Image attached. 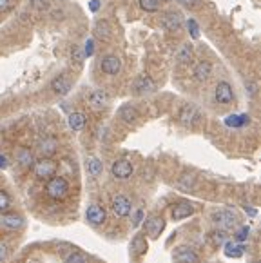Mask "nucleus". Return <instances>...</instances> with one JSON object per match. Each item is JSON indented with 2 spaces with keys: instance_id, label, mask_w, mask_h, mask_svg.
<instances>
[{
  "instance_id": "1",
  "label": "nucleus",
  "mask_w": 261,
  "mask_h": 263,
  "mask_svg": "<svg viewBox=\"0 0 261 263\" xmlns=\"http://www.w3.org/2000/svg\"><path fill=\"white\" fill-rule=\"evenodd\" d=\"M46 193H48V196L53 198V200H64L69 193L67 180L62 178V176H53V178H49L48 183H46Z\"/></svg>"
},
{
  "instance_id": "2",
  "label": "nucleus",
  "mask_w": 261,
  "mask_h": 263,
  "mask_svg": "<svg viewBox=\"0 0 261 263\" xmlns=\"http://www.w3.org/2000/svg\"><path fill=\"white\" fill-rule=\"evenodd\" d=\"M212 222L220 227V230H230V229L236 227L238 216L228 209H221V211H216L212 214Z\"/></svg>"
},
{
  "instance_id": "3",
  "label": "nucleus",
  "mask_w": 261,
  "mask_h": 263,
  "mask_svg": "<svg viewBox=\"0 0 261 263\" xmlns=\"http://www.w3.org/2000/svg\"><path fill=\"white\" fill-rule=\"evenodd\" d=\"M33 169H34L36 178H40V180H49V178H53V176H55L56 164L51 158H42L34 164Z\"/></svg>"
},
{
  "instance_id": "4",
  "label": "nucleus",
  "mask_w": 261,
  "mask_h": 263,
  "mask_svg": "<svg viewBox=\"0 0 261 263\" xmlns=\"http://www.w3.org/2000/svg\"><path fill=\"white\" fill-rule=\"evenodd\" d=\"M172 258H174V262L176 263H198L199 262L198 254H196L191 247H185V245H181V247H178V249H174Z\"/></svg>"
},
{
  "instance_id": "5",
  "label": "nucleus",
  "mask_w": 261,
  "mask_h": 263,
  "mask_svg": "<svg viewBox=\"0 0 261 263\" xmlns=\"http://www.w3.org/2000/svg\"><path fill=\"white\" fill-rule=\"evenodd\" d=\"M132 164L130 162H127V160H116L114 164H113V167H111V173H113V176L114 178H118V180H125V178H129L130 174H132Z\"/></svg>"
},
{
  "instance_id": "6",
  "label": "nucleus",
  "mask_w": 261,
  "mask_h": 263,
  "mask_svg": "<svg viewBox=\"0 0 261 263\" xmlns=\"http://www.w3.org/2000/svg\"><path fill=\"white\" fill-rule=\"evenodd\" d=\"M214 98L218 104H230L234 100V91L227 82H220L214 89Z\"/></svg>"
},
{
  "instance_id": "7",
  "label": "nucleus",
  "mask_w": 261,
  "mask_h": 263,
  "mask_svg": "<svg viewBox=\"0 0 261 263\" xmlns=\"http://www.w3.org/2000/svg\"><path fill=\"white\" fill-rule=\"evenodd\" d=\"M163 229H165L163 218H160V216L147 218V222H145V232H147L149 238H158V236L163 232Z\"/></svg>"
},
{
  "instance_id": "8",
  "label": "nucleus",
  "mask_w": 261,
  "mask_h": 263,
  "mask_svg": "<svg viewBox=\"0 0 261 263\" xmlns=\"http://www.w3.org/2000/svg\"><path fill=\"white\" fill-rule=\"evenodd\" d=\"M172 220H185V218H189V216L194 214V205L193 203H189V201H178L176 205H172Z\"/></svg>"
},
{
  "instance_id": "9",
  "label": "nucleus",
  "mask_w": 261,
  "mask_h": 263,
  "mask_svg": "<svg viewBox=\"0 0 261 263\" xmlns=\"http://www.w3.org/2000/svg\"><path fill=\"white\" fill-rule=\"evenodd\" d=\"M154 82H152V78L149 75H140L134 80V83H132V89H134V93L136 95H147V93H152L154 91Z\"/></svg>"
},
{
  "instance_id": "10",
  "label": "nucleus",
  "mask_w": 261,
  "mask_h": 263,
  "mask_svg": "<svg viewBox=\"0 0 261 263\" xmlns=\"http://www.w3.org/2000/svg\"><path fill=\"white\" fill-rule=\"evenodd\" d=\"M113 213L114 216L118 218H125V216L130 214V200L127 196H116L114 200H113Z\"/></svg>"
},
{
  "instance_id": "11",
  "label": "nucleus",
  "mask_w": 261,
  "mask_h": 263,
  "mask_svg": "<svg viewBox=\"0 0 261 263\" xmlns=\"http://www.w3.org/2000/svg\"><path fill=\"white\" fill-rule=\"evenodd\" d=\"M120 69H122V62H120V58L114 55H107L103 56L102 60V71L105 73V75H118L120 73Z\"/></svg>"
},
{
  "instance_id": "12",
  "label": "nucleus",
  "mask_w": 261,
  "mask_h": 263,
  "mask_svg": "<svg viewBox=\"0 0 261 263\" xmlns=\"http://www.w3.org/2000/svg\"><path fill=\"white\" fill-rule=\"evenodd\" d=\"M85 218L87 222L93 223V225H102L105 222V211L100 205H91L87 207V213H85Z\"/></svg>"
},
{
  "instance_id": "13",
  "label": "nucleus",
  "mask_w": 261,
  "mask_h": 263,
  "mask_svg": "<svg viewBox=\"0 0 261 263\" xmlns=\"http://www.w3.org/2000/svg\"><path fill=\"white\" fill-rule=\"evenodd\" d=\"M109 104V98H107V93L105 91H93L89 97V105L93 109H97V111H102L105 105Z\"/></svg>"
},
{
  "instance_id": "14",
  "label": "nucleus",
  "mask_w": 261,
  "mask_h": 263,
  "mask_svg": "<svg viewBox=\"0 0 261 263\" xmlns=\"http://www.w3.org/2000/svg\"><path fill=\"white\" fill-rule=\"evenodd\" d=\"M198 109L194 105H185L181 111H179V122L183 125H193L194 122H198Z\"/></svg>"
},
{
  "instance_id": "15",
  "label": "nucleus",
  "mask_w": 261,
  "mask_h": 263,
  "mask_svg": "<svg viewBox=\"0 0 261 263\" xmlns=\"http://www.w3.org/2000/svg\"><path fill=\"white\" fill-rule=\"evenodd\" d=\"M160 22H162V26H163L165 29H179L183 18H181V15L178 13H165L162 15Z\"/></svg>"
},
{
  "instance_id": "16",
  "label": "nucleus",
  "mask_w": 261,
  "mask_h": 263,
  "mask_svg": "<svg viewBox=\"0 0 261 263\" xmlns=\"http://www.w3.org/2000/svg\"><path fill=\"white\" fill-rule=\"evenodd\" d=\"M51 87H53V91H55L56 95H67L69 89H71V82H69V78L67 76H56L55 80H53V83H51Z\"/></svg>"
},
{
  "instance_id": "17",
  "label": "nucleus",
  "mask_w": 261,
  "mask_h": 263,
  "mask_svg": "<svg viewBox=\"0 0 261 263\" xmlns=\"http://www.w3.org/2000/svg\"><path fill=\"white\" fill-rule=\"evenodd\" d=\"M0 223L7 229H22L24 227V218L18 214H2L0 216Z\"/></svg>"
},
{
  "instance_id": "18",
  "label": "nucleus",
  "mask_w": 261,
  "mask_h": 263,
  "mask_svg": "<svg viewBox=\"0 0 261 263\" xmlns=\"http://www.w3.org/2000/svg\"><path fill=\"white\" fill-rule=\"evenodd\" d=\"M211 73H212V66L209 62H199L194 67V76H196V80H199V82H205L207 78L211 76Z\"/></svg>"
},
{
  "instance_id": "19",
  "label": "nucleus",
  "mask_w": 261,
  "mask_h": 263,
  "mask_svg": "<svg viewBox=\"0 0 261 263\" xmlns=\"http://www.w3.org/2000/svg\"><path fill=\"white\" fill-rule=\"evenodd\" d=\"M225 254L228 258H240L243 256V252H245V247H243V243H238V242H225Z\"/></svg>"
},
{
  "instance_id": "20",
  "label": "nucleus",
  "mask_w": 261,
  "mask_h": 263,
  "mask_svg": "<svg viewBox=\"0 0 261 263\" xmlns=\"http://www.w3.org/2000/svg\"><path fill=\"white\" fill-rule=\"evenodd\" d=\"M130 250L138 254V256H142L147 252V242H145V236L144 234H138L134 236V240L130 242Z\"/></svg>"
},
{
  "instance_id": "21",
  "label": "nucleus",
  "mask_w": 261,
  "mask_h": 263,
  "mask_svg": "<svg viewBox=\"0 0 261 263\" xmlns=\"http://www.w3.org/2000/svg\"><path fill=\"white\" fill-rule=\"evenodd\" d=\"M67 122H69V127H71L73 131H82L83 125H85V116H83L82 113H71Z\"/></svg>"
},
{
  "instance_id": "22",
  "label": "nucleus",
  "mask_w": 261,
  "mask_h": 263,
  "mask_svg": "<svg viewBox=\"0 0 261 263\" xmlns=\"http://www.w3.org/2000/svg\"><path fill=\"white\" fill-rule=\"evenodd\" d=\"M245 124H248L247 115H230V116L225 118V125H227V127L238 129V127H243Z\"/></svg>"
},
{
  "instance_id": "23",
  "label": "nucleus",
  "mask_w": 261,
  "mask_h": 263,
  "mask_svg": "<svg viewBox=\"0 0 261 263\" xmlns=\"http://www.w3.org/2000/svg\"><path fill=\"white\" fill-rule=\"evenodd\" d=\"M16 160H18V164H20L22 167H31L33 165V156H31V152H29V149H18V152H16Z\"/></svg>"
},
{
  "instance_id": "24",
  "label": "nucleus",
  "mask_w": 261,
  "mask_h": 263,
  "mask_svg": "<svg viewBox=\"0 0 261 263\" xmlns=\"http://www.w3.org/2000/svg\"><path fill=\"white\" fill-rule=\"evenodd\" d=\"M55 151H56L55 138H48L40 144V152L44 154V156H51V154H55Z\"/></svg>"
},
{
  "instance_id": "25",
  "label": "nucleus",
  "mask_w": 261,
  "mask_h": 263,
  "mask_svg": "<svg viewBox=\"0 0 261 263\" xmlns=\"http://www.w3.org/2000/svg\"><path fill=\"white\" fill-rule=\"evenodd\" d=\"M120 116L124 118L125 122H129L130 124V122H136L138 113L132 105H124V107H122V111H120Z\"/></svg>"
},
{
  "instance_id": "26",
  "label": "nucleus",
  "mask_w": 261,
  "mask_h": 263,
  "mask_svg": "<svg viewBox=\"0 0 261 263\" xmlns=\"http://www.w3.org/2000/svg\"><path fill=\"white\" fill-rule=\"evenodd\" d=\"M138 4L147 13H154L160 9V0H138Z\"/></svg>"
},
{
  "instance_id": "27",
  "label": "nucleus",
  "mask_w": 261,
  "mask_h": 263,
  "mask_svg": "<svg viewBox=\"0 0 261 263\" xmlns=\"http://www.w3.org/2000/svg\"><path fill=\"white\" fill-rule=\"evenodd\" d=\"M191 60H193V49L189 48V46H183V48L179 49V53H178V62L189 64Z\"/></svg>"
},
{
  "instance_id": "28",
  "label": "nucleus",
  "mask_w": 261,
  "mask_h": 263,
  "mask_svg": "<svg viewBox=\"0 0 261 263\" xmlns=\"http://www.w3.org/2000/svg\"><path fill=\"white\" fill-rule=\"evenodd\" d=\"M95 33H97V36H102V38H109V36H111L109 24H107V22H98L97 28H95Z\"/></svg>"
},
{
  "instance_id": "29",
  "label": "nucleus",
  "mask_w": 261,
  "mask_h": 263,
  "mask_svg": "<svg viewBox=\"0 0 261 263\" xmlns=\"http://www.w3.org/2000/svg\"><path fill=\"white\" fill-rule=\"evenodd\" d=\"M87 171H89L93 176H98V174L102 173V162L97 158H91L89 162H87Z\"/></svg>"
},
{
  "instance_id": "30",
  "label": "nucleus",
  "mask_w": 261,
  "mask_h": 263,
  "mask_svg": "<svg viewBox=\"0 0 261 263\" xmlns=\"http://www.w3.org/2000/svg\"><path fill=\"white\" fill-rule=\"evenodd\" d=\"M211 238H212L214 245H223V243L227 242V234H225V230H214L212 234H211Z\"/></svg>"
},
{
  "instance_id": "31",
  "label": "nucleus",
  "mask_w": 261,
  "mask_h": 263,
  "mask_svg": "<svg viewBox=\"0 0 261 263\" xmlns=\"http://www.w3.org/2000/svg\"><path fill=\"white\" fill-rule=\"evenodd\" d=\"M247 236H248V227L247 225H243V227H240L238 230H236V234H234V242H238V243H243L245 240H247Z\"/></svg>"
},
{
  "instance_id": "32",
  "label": "nucleus",
  "mask_w": 261,
  "mask_h": 263,
  "mask_svg": "<svg viewBox=\"0 0 261 263\" xmlns=\"http://www.w3.org/2000/svg\"><path fill=\"white\" fill-rule=\"evenodd\" d=\"M187 28H189V31H191V36H193L194 40H196V38H198V36H199V28H198V22H196V20H193V18H191V20L187 22Z\"/></svg>"
},
{
  "instance_id": "33",
  "label": "nucleus",
  "mask_w": 261,
  "mask_h": 263,
  "mask_svg": "<svg viewBox=\"0 0 261 263\" xmlns=\"http://www.w3.org/2000/svg\"><path fill=\"white\" fill-rule=\"evenodd\" d=\"M9 205H11L9 196H7L4 191H0V213H2V211H6V209H9Z\"/></svg>"
},
{
  "instance_id": "34",
  "label": "nucleus",
  "mask_w": 261,
  "mask_h": 263,
  "mask_svg": "<svg viewBox=\"0 0 261 263\" xmlns=\"http://www.w3.org/2000/svg\"><path fill=\"white\" fill-rule=\"evenodd\" d=\"M65 263H85L82 254H78V252H71L67 258H65Z\"/></svg>"
},
{
  "instance_id": "35",
  "label": "nucleus",
  "mask_w": 261,
  "mask_h": 263,
  "mask_svg": "<svg viewBox=\"0 0 261 263\" xmlns=\"http://www.w3.org/2000/svg\"><path fill=\"white\" fill-rule=\"evenodd\" d=\"M142 220H144V211H136V214H134V218H132L134 225H140V223H142Z\"/></svg>"
},
{
  "instance_id": "36",
  "label": "nucleus",
  "mask_w": 261,
  "mask_h": 263,
  "mask_svg": "<svg viewBox=\"0 0 261 263\" xmlns=\"http://www.w3.org/2000/svg\"><path fill=\"white\" fill-rule=\"evenodd\" d=\"M6 256H7V247L4 243H0V262H4Z\"/></svg>"
},
{
  "instance_id": "37",
  "label": "nucleus",
  "mask_w": 261,
  "mask_h": 263,
  "mask_svg": "<svg viewBox=\"0 0 261 263\" xmlns=\"http://www.w3.org/2000/svg\"><path fill=\"white\" fill-rule=\"evenodd\" d=\"M181 6H185V7H193L194 4H196V0H178Z\"/></svg>"
},
{
  "instance_id": "38",
  "label": "nucleus",
  "mask_w": 261,
  "mask_h": 263,
  "mask_svg": "<svg viewBox=\"0 0 261 263\" xmlns=\"http://www.w3.org/2000/svg\"><path fill=\"white\" fill-rule=\"evenodd\" d=\"M7 167V158L4 154H0V169H6Z\"/></svg>"
},
{
  "instance_id": "39",
  "label": "nucleus",
  "mask_w": 261,
  "mask_h": 263,
  "mask_svg": "<svg viewBox=\"0 0 261 263\" xmlns=\"http://www.w3.org/2000/svg\"><path fill=\"white\" fill-rule=\"evenodd\" d=\"M98 7H100V2L98 0H91V11H98Z\"/></svg>"
},
{
  "instance_id": "40",
  "label": "nucleus",
  "mask_w": 261,
  "mask_h": 263,
  "mask_svg": "<svg viewBox=\"0 0 261 263\" xmlns=\"http://www.w3.org/2000/svg\"><path fill=\"white\" fill-rule=\"evenodd\" d=\"M82 51H80V49H75V60L76 62H82Z\"/></svg>"
},
{
  "instance_id": "41",
  "label": "nucleus",
  "mask_w": 261,
  "mask_h": 263,
  "mask_svg": "<svg viewBox=\"0 0 261 263\" xmlns=\"http://www.w3.org/2000/svg\"><path fill=\"white\" fill-rule=\"evenodd\" d=\"M9 7V0H0V11H4Z\"/></svg>"
},
{
  "instance_id": "42",
  "label": "nucleus",
  "mask_w": 261,
  "mask_h": 263,
  "mask_svg": "<svg viewBox=\"0 0 261 263\" xmlns=\"http://www.w3.org/2000/svg\"><path fill=\"white\" fill-rule=\"evenodd\" d=\"M160 2H169V0H160Z\"/></svg>"
}]
</instances>
